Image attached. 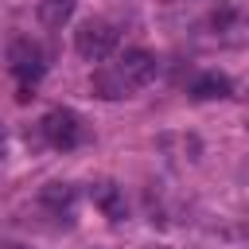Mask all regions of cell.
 I'll return each instance as SVG.
<instances>
[{
    "label": "cell",
    "instance_id": "8992f818",
    "mask_svg": "<svg viewBox=\"0 0 249 249\" xmlns=\"http://www.w3.org/2000/svg\"><path fill=\"white\" fill-rule=\"evenodd\" d=\"M191 93L198 101H214V97H230V78L226 74H202L191 82Z\"/></svg>",
    "mask_w": 249,
    "mask_h": 249
},
{
    "label": "cell",
    "instance_id": "ba28073f",
    "mask_svg": "<svg viewBox=\"0 0 249 249\" xmlns=\"http://www.w3.org/2000/svg\"><path fill=\"white\" fill-rule=\"evenodd\" d=\"M70 8H74V0H39V16L47 27H58L70 16Z\"/></svg>",
    "mask_w": 249,
    "mask_h": 249
},
{
    "label": "cell",
    "instance_id": "52a82bcc",
    "mask_svg": "<svg viewBox=\"0 0 249 249\" xmlns=\"http://www.w3.org/2000/svg\"><path fill=\"white\" fill-rule=\"evenodd\" d=\"M43 202H47L51 210H58V214L70 218V210H74V187H70V183H47V187H43Z\"/></svg>",
    "mask_w": 249,
    "mask_h": 249
},
{
    "label": "cell",
    "instance_id": "6da1fadb",
    "mask_svg": "<svg viewBox=\"0 0 249 249\" xmlns=\"http://www.w3.org/2000/svg\"><path fill=\"white\" fill-rule=\"evenodd\" d=\"M152 78H156V54H148V51H124L113 66L97 70L89 86H93L97 97H124V93L148 86Z\"/></svg>",
    "mask_w": 249,
    "mask_h": 249
},
{
    "label": "cell",
    "instance_id": "30bf717a",
    "mask_svg": "<svg viewBox=\"0 0 249 249\" xmlns=\"http://www.w3.org/2000/svg\"><path fill=\"white\" fill-rule=\"evenodd\" d=\"M0 144H4V132H0Z\"/></svg>",
    "mask_w": 249,
    "mask_h": 249
},
{
    "label": "cell",
    "instance_id": "5b68a950",
    "mask_svg": "<svg viewBox=\"0 0 249 249\" xmlns=\"http://www.w3.org/2000/svg\"><path fill=\"white\" fill-rule=\"evenodd\" d=\"M89 198H93V206L105 214V218H113V222H121L124 218V191L117 187V183H109V179H101V183H93L89 187Z\"/></svg>",
    "mask_w": 249,
    "mask_h": 249
},
{
    "label": "cell",
    "instance_id": "277c9868",
    "mask_svg": "<svg viewBox=\"0 0 249 249\" xmlns=\"http://www.w3.org/2000/svg\"><path fill=\"white\" fill-rule=\"evenodd\" d=\"M43 136H47L51 148L70 152V148L82 140V124H78V117H74L70 109H51V113L43 117Z\"/></svg>",
    "mask_w": 249,
    "mask_h": 249
},
{
    "label": "cell",
    "instance_id": "3957f363",
    "mask_svg": "<svg viewBox=\"0 0 249 249\" xmlns=\"http://www.w3.org/2000/svg\"><path fill=\"white\" fill-rule=\"evenodd\" d=\"M8 66H12V74L19 78V101H27L31 93V86L43 78V51L31 43V39H16L12 47H8Z\"/></svg>",
    "mask_w": 249,
    "mask_h": 249
},
{
    "label": "cell",
    "instance_id": "7a4b0ae2",
    "mask_svg": "<svg viewBox=\"0 0 249 249\" xmlns=\"http://www.w3.org/2000/svg\"><path fill=\"white\" fill-rule=\"evenodd\" d=\"M74 47H78L82 58L101 62V58H109V54L117 51V27H113L109 19H86V23L74 31Z\"/></svg>",
    "mask_w": 249,
    "mask_h": 249
},
{
    "label": "cell",
    "instance_id": "9c48e42d",
    "mask_svg": "<svg viewBox=\"0 0 249 249\" xmlns=\"http://www.w3.org/2000/svg\"><path fill=\"white\" fill-rule=\"evenodd\" d=\"M4 249H31V245H19V241H8Z\"/></svg>",
    "mask_w": 249,
    "mask_h": 249
}]
</instances>
